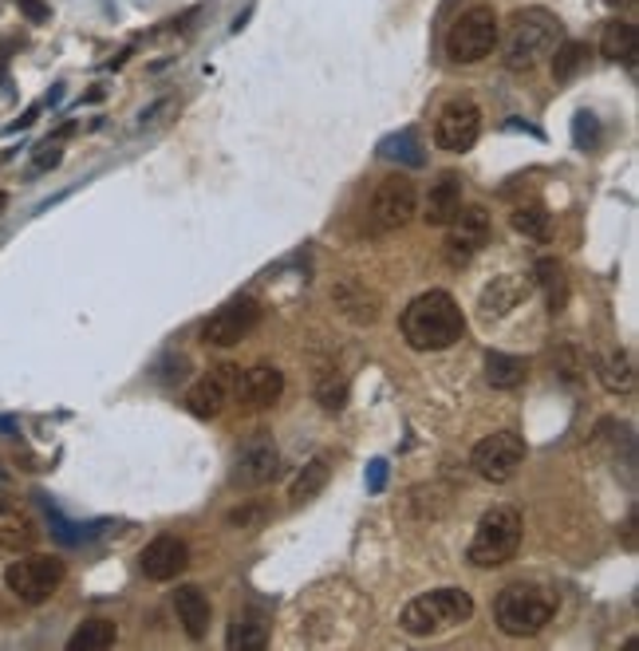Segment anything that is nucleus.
Segmentation results:
<instances>
[{
    "instance_id": "1",
    "label": "nucleus",
    "mask_w": 639,
    "mask_h": 651,
    "mask_svg": "<svg viewBox=\"0 0 639 651\" xmlns=\"http://www.w3.org/2000/svg\"><path fill=\"white\" fill-rule=\"evenodd\" d=\"M402 340L411 352H446L455 347L467 332V316L458 308V301L443 289H431V293L414 296L407 308H402Z\"/></svg>"
},
{
    "instance_id": "2",
    "label": "nucleus",
    "mask_w": 639,
    "mask_h": 651,
    "mask_svg": "<svg viewBox=\"0 0 639 651\" xmlns=\"http://www.w3.org/2000/svg\"><path fill=\"white\" fill-rule=\"evenodd\" d=\"M557 616V592L549 585H537V580H517V585H506L494 600V620L498 628L513 640H525V636H537L553 624Z\"/></svg>"
},
{
    "instance_id": "3",
    "label": "nucleus",
    "mask_w": 639,
    "mask_h": 651,
    "mask_svg": "<svg viewBox=\"0 0 639 651\" xmlns=\"http://www.w3.org/2000/svg\"><path fill=\"white\" fill-rule=\"evenodd\" d=\"M561 40V16L549 9H521L513 12L510 33L501 40V64L510 72H533L545 55L553 52Z\"/></svg>"
},
{
    "instance_id": "4",
    "label": "nucleus",
    "mask_w": 639,
    "mask_h": 651,
    "mask_svg": "<svg viewBox=\"0 0 639 651\" xmlns=\"http://www.w3.org/2000/svg\"><path fill=\"white\" fill-rule=\"evenodd\" d=\"M470 616H474V597L467 588L446 585L414 597L411 604L402 608L399 628L407 636H414V640H423V636H438V631H450L458 624H470Z\"/></svg>"
},
{
    "instance_id": "5",
    "label": "nucleus",
    "mask_w": 639,
    "mask_h": 651,
    "mask_svg": "<svg viewBox=\"0 0 639 651\" xmlns=\"http://www.w3.org/2000/svg\"><path fill=\"white\" fill-rule=\"evenodd\" d=\"M521 533H525V521L513 506H494V510L482 513L474 529V541H470V564L474 569H501L510 564L513 553L521 545Z\"/></svg>"
},
{
    "instance_id": "6",
    "label": "nucleus",
    "mask_w": 639,
    "mask_h": 651,
    "mask_svg": "<svg viewBox=\"0 0 639 651\" xmlns=\"http://www.w3.org/2000/svg\"><path fill=\"white\" fill-rule=\"evenodd\" d=\"M498 12L489 9V4H474V9L458 12L455 24L446 28V55L455 60V64H482L494 48H498Z\"/></svg>"
},
{
    "instance_id": "7",
    "label": "nucleus",
    "mask_w": 639,
    "mask_h": 651,
    "mask_svg": "<svg viewBox=\"0 0 639 651\" xmlns=\"http://www.w3.org/2000/svg\"><path fill=\"white\" fill-rule=\"evenodd\" d=\"M64 585V561L48 553H28L4 569V588L21 604H43L55 597V588Z\"/></svg>"
},
{
    "instance_id": "8",
    "label": "nucleus",
    "mask_w": 639,
    "mask_h": 651,
    "mask_svg": "<svg viewBox=\"0 0 639 651\" xmlns=\"http://www.w3.org/2000/svg\"><path fill=\"white\" fill-rule=\"evenodd\" d=\"M525 455H529V450H525V438H521L517 431H494L470 450V467H474L477 477L501 486V482H513V477H517Z\"/></svg>"
},
{
    "instance_id": "9",
    "label": "nucleus",
    "mask_w": 639,
    "mask_h": 651,
    "mask_svg": "<svg viewBox=\"0 0 639 651\" xmlns=\"http://www.w3.org/2000/svg\"><path fill=\"white\" fill-rule=\"evenodd\" d=\"M419 214V190L407 174H387L375 186V202H371V221L380 233H395V229L411 226V217Z\"/></svg>"
},
{
    "instance_id": "10",
    "label": "nucleus",
    "mask_w": 639,
    "mask_h": 651,
    "mask_svg": "<svg viewBox=\"0 0 639 651\" xmlns=\"http://www.w3.org/2000/svg\"><path fill=\"white\" fill-rule=\"evenodd\" d=\"M281 474V450L272 443L269 431H257L241 443L238 458H233V486L238 489H260L269 486L272 477Z\"/></svg>"
},
{
    "instance_id": "11",
    "label": "nucleus",
    "mask_w": 639,
    "mask_h": 651,
    "mask_svg": "<svg viewBox=\"0 0 639 651\" xmlns=\"http://www.w3.org/2000/svg\"><path fill=\"white\" fill-rule=\"evenodd\" d=\"M482 139V111L474 99H450L434 119V142L446 154H467Z\"/></svg>"
},
{
    "instance_id": "12",
    "label": "nucleus",
    "mask_w": 639,
    "mask_h": 651,
    "mask_svg": "<svg viewBox=\"0 0 639 651\" xmlns=\"http://www.w3.org/2000/svg\"><path fill=\"white\" fill-rule=\"evenodd\" d=\"M489 241V209L486 206H467L458 209V217L450 221V238H446V260L462 269L477 253L486 250Z\"/></svg>"
},
{
    "instance_id": "13",
    "label": "nucleus",
    "mask_w": 639,
    "mask_h": 651,
    "mask_svg": "<svg viewBox=\"0 0 639 651\" xmlns=\"http://www.w3.org/2000/svg\"><path fill=\"white\" fill-rule=\"evenodd\" d=\"M257 324H260V304L253 296H241V301H229L226 308H217L209 316L206 328H202V340L214 347H233L250 336Z\"/></svg>"
},
{
    "instance_id": "14",
    "label": "nucleus",
    "mask_w": 639,
    "mask_h": 651,
    "mask_svg": "<svg viewBox=\"0 0 639 651\" xmlns=\"http://www.w3.org/2000/svg\"><path fill=\"white\" fill-rule=\"evenodd\" d=\"M233 395H238V403L241 407H250V411H269V407H277L284 395V371L277 368V363H253L245 375L238 371Z\"/></svg>"
},
{
    "instance_id": "15",
    "label": "nucleus",
    "mask_w": 639,
    "mask_h": 651,
    "mask_svg": "<svg viewBox=\"0 0 639 651\" xmlns=\"http://www.w3.org/2000/svg\"><path fill=\"white\" fill-rule=\"evenodd\" d=\"M233 383H238V368H214L209 375L194 383V387L186 391V411L194 414V419H217V414L226 411L229 395H233Z\"/></svg>"
},
{
    "instance_id": "16",
    "label": "nucleus",
    "mask_w": 639,
    "mask_h": 651,
    "mask_svg": "<svg viewBox=\"0 0 639 651\" xmlns=\"http://www.w3.org/2000/svg\"><path fill=\"white\" fill-rule=\"evenodd\" d=\"M332 304H336V312L344 316V320H352V324H359V328L380 324V316H383V296L375 293L368 281H359V277L336 281Z\"/></svg>"
},
{
    "instance_id": "17",
    "label": "nucleus",
    "mask_w": 639,
    "mask_h": 651,
    "mask_svg": "<svg viewBox=\"0 0 639 651\" xmlns=\"http://www.w3.org/2000/svg\"><path fill=\"white\" fill-rule=\"evenodd\" d=\"M139 564H142V573H146V580H154V585H166V580H174V576H178L186 564H190V549H186L182 537L163 533V537H154V541L142 549Z\"/></svg>"
},
{
    "instance_id": "18",
    "label": "nucleus",
    "mask_w": 639,
    "mask_h": 651,
    "mask_svg": "<svg viewBox=\"0 0 639 651\" xmlns=\"http://www.w3.org/2000/svg\"><path fill=\"white\" fill-rule=\"evenodd\" d=\"M462 209V174L446 170L438 174V182H431L426 190V202H423V221L426 226H450Z\"/></svg>"
},
{
    "instance_id": "19",
    "label": "nucleus",
    "mask_w": 639,
    "mask_h": 651,
    "mask_svg": "<svg viewBox=\"0 0 639 651\" xmlns=\"http://www.w3.org/2000/svg\"><path fill=\"white\" fill-rule=\"evenodd\" d=\"M40 529H36V521L28 510H21L16 501H4L0 498V553H24V549H33Z\"/></svg>"
},
{
    "instance_id": "20",
    "label": "nucleus",
    "mask_w": 639,
    "mask_h": 651,
    "mask_svg": "<svg viewBox=\"0 0 639 651\" xmlns=\"http://www.w3.org/2000/svg\"><path fill=\"white\" fill-rule=\"evenodd\" d=\"M174 612H178V624H182V631L190 636V640H206L209 631V600L206 592L197 585H178V592H174Z\"/></svg>"
},
{
    "instance_id": "21",
    "label": "nucleus",
    "mask_w": 639,
    "mask_h": 651,
    "mask_svg": "<svg viewBox=\"0 0 639 651\" xmlns=\"http://www.w3.org/2000/svg\"><path fill=\"white\" fill-rule=\"evenodd\" d=\"M597 375L612 395H631L636 391V356H631L628 347H616V352H608L600 359Z\"/></svg>"
},
{
    "instance_id": "22",
    "label": "nucleus",
    "mask_w": 639,
    "mask_h": 651,
    "mask_svg": "<svg viewBox=\"0 0 639 651\" xmlns=\"http://www.w3.org/2000/svg\"><path fill=\"white\" fill-rule=\"evenodd\" d=\"M312 395H316V403H320L324 411H344V407H347V380H344V371H340L332 359L316 363Z\"/></svg>"
},
{
    "instance_id": "23",
    "label": "nucleus",
    "mask_w": 639,
    "mask_h": 651,
    "mask_svg": "<svg viewBox=\"0 0 639 651\" xmlns=\"http://www.w3.org/2000/svg\"><path fill=\"white\" fill-rule=\"evenodd\" d=\"M328 477H332V455H320L308 458L304 462V470L293 477V486H289V498H293V506H304V501H312L320 489L328 486Z\"/></svg>"
},
{
    "instance_id": "24",
    "label": "nucleus",
    "mask_w": 639,
    "mask_h": 651,
    "mask_svg": "<svg viewBox=\"0 0 639 651\" xmlns=\"http://www.w3.org/2000/svg\"><path fill=\"white\" fill-rule=\"evenodd\" d=\"M529 375V363L521 356H510V352H489L486 356V383L498 391H513L525 383Z\"/></svg>"
},
{
    "instance_id": "25",
    "label": "nucleus",
    "mask_w": 639,
    "mask_h": 651,
    "mask_svg": "<svg viewBox=\"0 0 639 651\" xmlns=\"http://www.w3.org/2000/svg\"><path fill=\"white\" fill-rule=\"evenodd\" d=\"M600 52H604L608 60H619V64L636 67V24H631V21L604 24V36H600Z\"/></svg>"
},
{
    "instance_id": "26",
    "label": "nucleus",
    "mask_w": 639,
    "mask_h": 651,
    "mask_svg": "<svg viewBox=\"0 0 639 651\" xmlns=\"http://www.w3.org/2000/svg\"><path fill=\"white\" fill-rule=\"evenodd\" d=\"M115 624L111 620H103V616H91V620H84L76 631H72V640H67V651H103V648H111L115 643Z\"/></svg>"
},
{
    "instance_id": "27",
    "label": "nucleus",
    "mask_w": 639,
    "mask_h": 651,
    "mask_svg": "<svg viewBox=\"0 0 639 651\" xmlns=\"http://www.w3.org/2000/svg\"><path fill=\"white\" fill-rule=\"evenodd\" d=\"M510 221L521 238H533V241H549V229H553V214H549L541 202H521L510 214Z\"/></svg>"
},
{
    "instance_id": "28",
    "label": "nucleus",
    "mask_w": 639,
    "mask_h": 651,
    "mask_svg": "<svg viewBox=\"0 0 639 651\" xmlns=\"http://www.w3.org/2000/svg\"><path fill=\"white\" fill-rule=\"evenodd\" d=\"M521 296H525V284H521L517 277H501V281L489 284L486 296H482V316H486V320L506 316L513 304H521Z\"/></svg>"
},
{
    "instance_id": "29",
    "label": "nucleus",
    "mask_w": 639,
    "mask_h": 651,
    "mask_svg": "<svg viewBox=\"0 0 639 651\" xmlns=\"http://www.w3.org/2000/svg\"><path fill=\"white\" fill-rule=\"evenodd\" d=\"M380 154L383 158H391V163H407V166L426 163L423 142H419V135H414L411 127H402L399 135H387V139L380 142Z\"/></svg>"
},
{
    "instance_id": "30",
    "label": "nucleus",
    "mask_w": 639,
    "mask_h": 651,
    "mask_svg": "<svg viewBox=\"0 0 639 651\" xmlns=\"http://www.w3.org/2000/svg\"><path fill=\"white\" fill-rule=\"evenodd\" d=\"M269 643V628L260 624L257 616H238L233 624H229V636H226V648L229 651H245V648H253V651H260Z\"/></svg>"
},
{
    "instance_id": "31",
    "label": "nucleus",
    "mask_w": 639,
    "mask_h": 651,
    "mask_svg": "<svg viewBox=\"0 0 639 651\" xmlns=\"http://www.w3.org/2000/svg\"><path fill=\"white\" fill-rule=\"evenodd\" d=\"M537 281H541L545 296H549V312H561L564 301H568V281H564V269L553 257L537 260Z\"/></svg>"
},
{
    "instance_id": "32",
    "label": "nucleus",
    "mask_w": 639,
    "mask_h": 651,
    "mask_svg": "<svg viewBox=\"0 0 639 651\" xmlns=\"http://www.w3.org/2000/svg\"><path fill=\"white\" fill-rule=\"evenodd\" d=\"M588 48L580 40H557V55H553V79L557 84H568V79L585 67Z\"/></svg>"
},
{
    "instance_id": "33",
    "label": "nucleus",
    "mask_w": 639,
    "mask_h": 651,
    "mask_svg": "<svg viewBox=\"0 0 639 651\" xmlns=\"http://www.w3.org/2000/svg\"><path fill=\"white\" fill-rule=\"evenodd\" d=\"M553 368H557V375H561L564 383H580V380H585V371H588V356L576 344H564L561 352L553 356Z\"/></svg>"
},
{
    "instance_id": "34",
    "label": "nucleus",
    "mask_w": 639,
    "mask_h": 651,
    "mask_svg": "<svg viewBox=\"0 0 639 651\" xmlns=\"http://www.w3.org/2000/svg\"><path fill=\"white\" fill-rule=\"evenodd\" d=\"M573 135H576V146H580V151H592V146L600 142L597 115H592V111H580V115H576V123H573Z\"/></svg>"
},
{
    "instance_id": "35",
    "label": "nucleus",
    "mask_w": 639,
    "mask_h": 651,
    "mask_svg": "<svg viewBox=\"0 0 639 651\" xmlns=\"http://www.w3.org/2000/svg\"><path fill=\"white\" fill-rule=\"evenodd\" d=\"M60 158H64V139H60V135H48V139L36 146V170H52V166H60Z\"/></svg>"
},
{
    "instance_id": "36",
    "label": "nucleus",
    "mask_w": 639,
    "mask_h": 651,
    "mask_svg": "<svg viewBox=\"0 0 639 651\" xmlns=\"http://www.w3.org/2000/svg\"><path fill=\"white\" fill-rule=\"evenodd\" d=\"M383 486H387V462L375 458V462L368 467V489L371 494H383Z\"/></svg>"
},
{
    "instance_id": "37",
    "label": "nucleus",
    "mask_w": 639,
    "mask_h": 651,
    "mask_svg": "<svg viewBox=\"0 0 639 651\" xmlns=\"http://www.w3.org/2000/svg\"><path fill=\"white\" fill-rule=\"evenodd\" d=\"M21 12L28 21H48V4H40V0H21Z\"/></svg>"
},
{
    "instance_id": "38",
    "label": "nucleus",
    "mask_w": 639,
    "mask_h": 651,
    "mask_svg": "<svg viewBox=\"0 0 639 651\" xmlns=\"http://www.w3.org/2000/svg\"><path fill=\"white\" fill-rule=\"evenodd\" d=\"M170 107H174L170 99H163V103H154L151 111H142V127H151V123L158 119V115H163V111H170Z\"/></svg>"
},
{
    "instance_id": "39",
    "label": "nucleus",
    "mask_w": 639,
    "mask_h": 651,
    "mask_svg": "<svg viewBox=\"0 0 639 651\" xmlns=\"http://www.w3.org/2000/svg\"><path fill=\"white\" fill-rule=\"evenodd\" d=\"M257 518L260 510H238V513H229V525H253Z\"/></svg>"
},
{
    "instance_id": "40",
    "label": "nucleus",
    "mask_w": 639,
    "mask_h": 651,
    "mask_svg": "<svg viewBox=\"0 0 639 651\" xmlns=\"http://www.w3.org/2000/svg\"><path fill=\"white\" fill-rule=\"evenodd\" d=\"M624 545H628V549H636V510H631L628 521H624Z\"/></svg>"
},
{
    "instance_id": "41",
    "label": "nucleus",
    "mask_w": 639,
    "mask_h": 651,
    "mask_svg": "<svg viewBox=\"0 0 639 651\" xmlns=\"http://www.w3.org/2000/svg\"><path fill=\"white\" fill-rule=\"evenodd\" d=\"M608 9H628V4H636V0H604Z\"/></svg>"
},
{
    "instance_id": "42",
    "label": "nucleus",
    "mask_w": 639,
    "mask_h": 651,
    "mask_svg": "<svg viewBox=\"0 0 639 651\" xmlns=\"http://www.w3.org/2000/svg\"><path fill=\"white\" fill-rule=\"evenodd\" d=\"M4 209H9V194H4V190H0V214H4Z\"/></svg>"
},
{
    "instance_id": "43",
    "label": "nucleus",
    "mask_w": 639,
    "mask_h": 651,
    "mask_svg": "<svg viewBox=\"0 0 639 651\" xmlns=\"http://www.w3.org/2000/svg\"><path fill=\"white\" fill-rule=\"evenodd\" d=\"M0 486H4V467H0Z\"/></svg>"
}]
</instances>
